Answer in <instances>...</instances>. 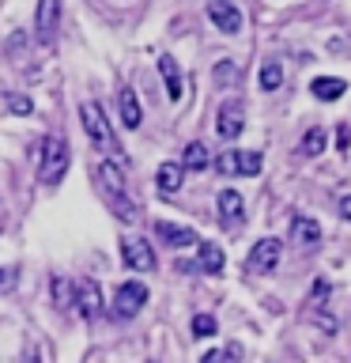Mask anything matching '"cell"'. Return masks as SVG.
Wrapping results in <instances>:
<instances>
[{
    "mask_svg": "<svg viewBox=\"0 0 351 363\" xmlns=\"http://www.w3.org/2000/svg\"><path fill=\"white\" fill-rule=\"evenodd\" d=\"M64 174H68V144L61 136H45L38 144V182L57 186Z\"/></svg>",
    "mask_w": 351,
    "mask_h": 363,
    "instance_id": "1",
    "label": "cell"
},
{
    "mask_svg": "<svg viewBox=\"0 0 351 363\" xmlns=\"http://www.w3.org/2000/svg\"><path fill=\"white\" fill-rule=\"evenodd\" d=\"M79 121H84V133L98 147H106V152H113V155L121 152L117 140H113V129H110V118H106V110H102V102H95V99L79 102Z\"/></svg>",
    "mask_w": 351,
    "mask_h": 363,
    "instance_id": "2",
    "label": "cell"
},
{
    "mask_svg": "<svg viewBox=\"0 0 351 363\" xmlns=\"http://www.w3.org/2000/svg\"><path fill=\"white\" fill-rule=\"evenodd\" d=\"M144 303H147V284H140V280H125L121 288L113 291L110 314L121 318V322H129V318H136V314L144 311Z\"/></svg>",
    "mask_w": 351,
    "mask_h": 363,
    "instance_id": "3",
    "label": "cell"
},
{
    "mask_svg": "<svg viewBox=\"0 0 351 363\" xmlns=\"http://www.w3.org/2000/svg\"><path fill=\"white\" fill-rule=\"evenodd\" d=\"M280 257H283V242H280V238H260V242H253V250H249L246 269L257 272V277H265V272H272L280 265Z\"/></svg>",
    "mask_w": 351,
    "mask_h": 363,
    "instance_id": "4",
    "label": "cell"
},
{
    "mask_svg": "<svg viewBox=\"0 0 351 363\" xmlns=\"http://www.w3.org/2000/svg\"><path fill=\"white\" fill-rule=\"evenodd\" d=\"M72 306L79 311L84 322H98V314H102V288L95 280H79L72 288Z\"/></svg>",
    "mask_w": 351,
    "mask_h": 363,
    "instance_id": "5",
    "label": "cell"
},
{
    "mask_svg": "<svg viewBox=\"0 0 351 363\" xmlns=\"http://www.w3.org/2000/svg\"><path fill=\"white\" fill-rule=\"evenodd\" d=\"M121 261L132 272H155V265H159L151 242H144V238H125L121 242Z\"/></svg>",
    "mask_w": 351,
    "mask_h": 363,
    "instance_id": "6",
    "label": "cell"
},
{
    "mask_svg": "<svg viewBox=\"0 0 351 363\" xmlns=\"http://www.w3.org/2000/svg\"><path fill=\"white\" fill-rule=\"evenodd\" d=\"M246 129V106L242 102H223L219 113H215V133L223 136V140H234V136H242Z\"/></svg>",
    "mask_w": 351,
    "mask_h": 363,
    "instance_id": "7",
    "label": "cell"
},
{
    "mask_svg": "<svg viewBox=\"0 0 351 363\" xmlns=\"http://www.w3.org/2000/svg\"><path fill=\"white\" fill-rule=\"evenodd\" d=\"M57 23H61V0H38V8H34V34H38V42L53 38Z\"/></svg>",
    "mask_w": 351,
    "mask_h": 363,
    "instance_id": "8",
    "label": "cell"
},
{
    "mask_svg": "<svg viewBox=\"0 0 351 363\" xmlns=\"http://www.w3.org/2000/svg\"><path fill=\"white\" fill-rule=\"evenodd\" d=\"M208 19L215 23V30H223V34L242 30V11H238L231 0H208Z\"/></svg>",
    "mask_w": 351,
    "mask_h": 363,
    "instance_id": "9",
    "label": "cell"
},
{
    "mask_svg": "<svg viewBox=\"0 0 351 363\" xmlns=\"http://www.w3.org/2000/svg\"><path fill=\"white\" fill-rule=\"evenodd\" d=\"M98 186H102L106 197H117V193L129 189V186H125V170H121L117 159H102V163H98Z\"/></svg>",
    "mask_w": 351,
    "mask_h": 363,
    "instance_id": "10",
    "label": "cell"
},
{
    "mask_svg": "<svg viewBox=\"0 0 351 363\" xmlns=\"http://www.w3.org/2000/svg\"><path fill=\"white\" fill-rule=\"evenodd\" d=\"M155 235L163 238L166 246H174V250H185V246H192V242H200L192 227H178V223H166V220L155 223Z\"/></svg>",
    "mask_w": 351,
    "mask_h": 363,
    "instance_id": "11",
    "label": "cell"
},
{
    "mask_svg": "<svg viewBox=\"0 0 351 363\" xmlns=\"http://www.w3.org/2000/svg\"><path fill=\"white\" fill-rule=\"evenodd\" d=\"M291 242L313 250L317 242H321V227H317V220H310V216H294L291 220Z\"/></svg>",
    "mask_w": 351,
    "mask_h": 363,
    "instance_id": "12",
    "label": "cell"
},
{
    "mask_svg": "<svg viewBox=\"0 0 351 363\" xmlns=\"http://www.w3.org/2000/svg\"><path fill=\"white\" fill-rule=\"evenodd\" d=\"M117 106H121V125H125V129H140L144 110H140V99H136L132 87H121L117 91Z\"/></svg>",
    "mask_w": 351,
    "mask_h": 363,
    "instance_id": "13",
    "label": "cell"
},
{
    "mask_svg": "<svg viewBox=\"0 0 351 363\" xmlns=\"http://www.w3.org/2000/svg\"><path fill=\"white\" fill-rule=\"evenodd\" d=\"M215 204H219V216H223L226 223H242L246 220V201L238 197V189H223Z\"/></svg>",
    "mask_w": 351,
    "mask_h": 363,
    "instance_id": "14",
    "label": "cell"
},
{
    "mask_svg": "<svg viewBox=\"0 0 351 363\" xmlns=\"http://www.w3.org/2000/svg\"><path fill=\"white\" fill-rule=\"evenodd\" d=\"M181 178H185V167L181 163H163L155 170V186H159V193H166V197L181 189Z\"/></svg>",
    "mask_w": 351,
    "mask_h": 363,
    "instance_id": "15",
    "label": "cell"
},
{
    "mask_svg": "<svg viewBox=\"0 0 351 363\" xmlns=\"http://www.w3.org/2000/svg\"><path fill=\"white\" fill-rule=\"evenodd\" d=\"M159 72H163V79H166V95H170V102H178L181 95H185V84H181V72H178L174 57H159Z\"/></svg>",
    "mask_w": 351,
    "mask_h": 363,
    "instance_id": "16",
    "label": "cell"
},
{
    "mask_svg": "<svg viewBox=\"0 0 351 363\" xmlns=\"http://www.w3.org/2000/svg\"><path fill=\"white\" fill-rule=\"evenodd\" d=\"M310 91H313V99H321V102H336L347 91V84L340 76H321V79H313Z\"/></svg>",
    "mask_w": 351,
    "mask_h": 363,
    "instance_id": "17",
    "label": "cell"
},
{
    "mask_svg": "<svg viewBox=\"0 0 351 363\" xmlns=\"http://www.w3.org/2000/svg\"><path fill=\"white\" fill-rule=\"evenodd\" d=\"M223 250L215 246V242H200V250H197V265L204 269V272H212V277H219L223 272Z\"/></svg>",
    "mask_w": 351,
    "mask_h": 363,
    "instance_id": "18",
    "label": "cell"
},
{
    "mask_svg": "<svg viewBox=\"0 0 351 363\" xmlns=\"http://www.w3.org/2000/svg\"><path fill=\"white\" fill-rule=\"evenodd\" d=\"M212 159H208V147H204L200 140H192V144H185V152H181V167L185 170H204Z\"/></svg>",
    "mask_w": 351,
    "mask_h": 363,
    "instance_id": "19",
    "label": "cell"
},
{
    "mask_svg": "<svg viewBox=\"0 0 351 363\" xmlns=\"http://www.w3.org/2000/svg\"><path fill=\"white\" fill-rule=\"evenodd\" d=\"M212 79H215V87H234L242 79V68H238V61H219L212 68Z\"/></svg>",
    "mask_w": 351,
    "mask_h": 363,
    "instance_id": "20",
    "label": "cell"
},
{
    "mask_svg": "<svg viewBox=\"0 0 351 363\" xmlns=\"http://www.w3.org/2000/svg\"><path fill=\"white\" fill-rule=\"evenodd\" d=\"M260 91H280V84H283V65L280 61H265L260 65Z\"/></svg>",
    "mask_w": 351,
    "mask_h": 363,
    "instance_id": "21",
    "label": "cell"
},
{
    "mask_svg": "<svg viewBox=\"0 0 351 363\" xmlns=\"http://www.w3.org/2000/svg\"><path fill=\"white\" fill-rule=\"evenodd\" d=\"M234 167H238V174L253 178V174H260L265 159H260V152H234Z\"/></svg>",
    "mask_w": 351,
    "mask_h": 363,
    "instance_id": "22",
    "label": "cell"
},
{
    "mask_svg": "<svg viewBox=\"0 0 351 363\" xmlns=\"http://www.w3.org/2000/svg\"><path fill=\"white\" fill-rule=\"evenodd\" d=\"M299 152H302L306 159H313V155H321V152H325V129H317V125H313V129H310V133H306V136H302V144H299Z\"/></svg>",
    "mask_w": 351,
    "mask_h": 363,
    "instance_id": "23",
    "label": "cell"
},
{
    "mask_svg": "<svg viewBox=\"0 0 351 363\" xmlns=\"http://www.w3.org/2000/svg\"><path fill=\"white\" fill-rule=\"evenodd\" d=\"M53 303L61 311H72V280L68 277H53Z\"/></svg>",
    "mask_w": 351,
    "mask_h": 363,
    "instance_id": "24",
    "label": "cell"
},
{
    "mask_svg": "<svg viewBox=\"0 0 351 363\" xmlns=\"http://www.w3.org/2000/svg\"><path fill=\"white\" fill-rule=\"evenodd\" d=\"M110 201V208L121 216V220H136V216H140V208H136V201H129L125 197V193H117V197H106Z\"/></svg>",
    "mask_w": 351,
    "mask_h": 363,
    "instance_id": "25",
    "label": "cell"
},
{
    "mask_svg": "<svg viewBox=\"0 0 351 363\" xmlns=\"http://www.w3.org/2000/svg\"><path fill=\"white\" fill-rule=\"evenodd\" d=\"M192 337H215V329H219V325H215V318L212 314H192Z\"/></svg>",
    "mask_w": 351,
    "mask_h": 363,
    "instance_id": "26",
    "label": "cell"
},
{
    "mask_svg": "<svg viewBox=\"0 0 351 363\" xmlns=\"http://www.w3.org/2000/svg\"><path fill=\"white\" fill-rule=\"evenodd\" d=\"M215 167H219V174H238V167H234V152H223L219 159H215Z\"/></svg>",
    "mask_w": 351,
    "mask_h": 363,
    "instance_id": "27",
    "label": "cell"
},
{
    "mask_svg": "<svg viewBox=\"0 0 351 363\" xmlns=\"http://www.w3.org/2000/svg\"><path fill=\"white\" fill-rule=\"evenodd\" d=\"M313 322L325 329V333H336V318L333 314H325V311H313Z\"/></svg>",
    "mask_w": 351,
    "mask_h": 363,
    "instance_id": "28",
    "label": "cell"
},
{
    "mask_svg": "<svg viewBox=\"0 0 351 363\" xmlns=\"http://www.w3.org/2000/svg\"><path fill=\"white\" fill-rule=\"evenodd\" d=\"M16 288V269H0V295H8Z\"/></svg>",
    "mask_w": 351,
    "mask_h": 363,
    "instance_id": "29",
    "label": "cell"
},
{
    "mask_svg": "<svg viewBox=\"0 0 351 363\" xmlns=\"http://www.w3.org/2000/svg\"><path fill=\"white\" fill-rule=\"evenodd\" d=\"M34 110V102L27 95H19V99H11V113H30Z\"/></svg>",
    "mask_w": 351,
    "mask_h": 363,
    "instance_id": "30",
    "label": "cell"
},
{
    "mask_svg": "<svg viewBox=\"0 0 351 363\" xmlns=\"http://www.w3.org/2000/svg\"><path fill=\"white\" fill-rule=\"evenodd\" d=\"M347 140H351L347 125H340V129H336V147H340V152H347Z\"/></svg>",
    "mask_w": 351,
    "mask_h": 363,
    "instance_id": "31",
    "label": "cell"
},
{
    "mask_svg": "<svg viewBox=\"0 0 351 363\" xmlns=\"http://www.w3.org/2000/svg\"><path fill=\"white\" fill-rule=\"evenodd\" d=\"M340 216H344V220H351V193H347L344 201H340Z\"/></svg>",
    "mask_w": 351,
    "mask_h": 363,
    "instance_id": "32",
    "label": "cell"
}]
</instances>
